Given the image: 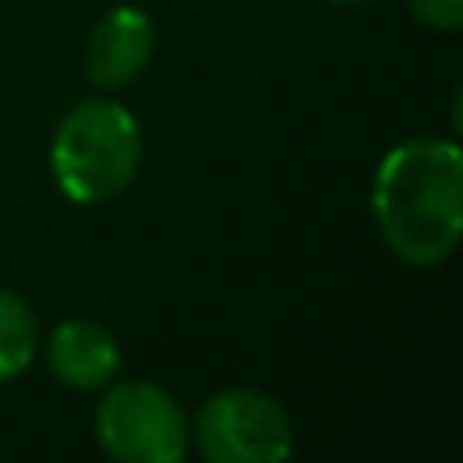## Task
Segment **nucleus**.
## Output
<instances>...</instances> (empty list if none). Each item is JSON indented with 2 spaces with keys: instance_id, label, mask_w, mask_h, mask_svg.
<instances>
[{
  "instance_id": "obj_8",
  "label": "nucleus",
  "mask_w": 463,
  "mask_h": 463,
  "mask_svg": "<svg viewBox=\"0 0 463 463\" xmlns=\"http://www.w3.org/2000/svg\"><path fill=\"white\" fill-rule=\"evenodd\" d=\"M411 13L439 33H456L463 24V0H411Z\"/></svg>"
},
{
  "instance_id": "obj_2",
  "label": "nucleus",
  "mask_w": 463,
  "mask_h": 463,
  "mask_svg": "<svg viewBox=\"0 0 463 463\" xmlns=\"http://www.w3.org/2000/svg\"><path fill=\"white\" fill-rule=\"evenodd\" d=\"M49 167L70 203H81V208L110 203L138 179L143 127L127 106L110 98L78 102L57 122Z\"/></svg>"
},
{
  "instance_id": "obj_3",
  "label": "nucleus",
  "mask_w": 463,
  "mask_h": 463,
  "mask_svg": "<svg viewBox=\"0 0 463 463\" xmlns=\"http://www.w3.org/2000/svg\"><path fill=\"white\" fill-rule=\"evenodd\" d=\"M94 435L98 448L118 463H179L192 451V427L175 394L143 378L106 391L94 411Z\"/></svg>"
},
{
  "instance_id": "obj_5",
  "label": "nucleus",
  "mask_w": 463,
  "mask_h": 463,
  "mask_svg": "<svg viewBox=\"0 0 463 463\" xmlns=\"http://www.w3.org/2000/svg\"><path fill=\"white\" fill-rule=\"evenodd\" d=\"M155 21L135 5H118L94 24L86 41V73L98 90H122L151 65Z\"/></svg>"
},
{
  "instance_id": "obj_4",
  "label": "nucleus",
  "mask_w": 463,
  "mask_h": 463,
  "mask_svg": "<svg viewBox=\"0 0 463 463\" xmlns=\"http://www.w3.org/2000/svg\"><path fill=\"white\" fill-rule=\"evenodd\" d=\"M192 443L208 463H285L293 456V423L272 394L228 386L200 407Z\"/></svg>"
},
{
  "instance_id": "obj_9",
  "label": "nucleus",
  "mask_w": 463,
  "mask_h": 463,
  "mask_svg": "<svg viewBox=\"0 0 463 463\" xmlns=\"http://www.w3.org/2000/svg\"><path fill=\"white\" fill-rule=\"evenodd\" d=\"M329 5H337V8H370V5H378V0H329Z\"/></svg>"
},
{
  "instance_id": "obj_7",
  "label": "nucleus",
  "mask_w": 463,
  "mask_h": 463,
  "mask_svg": "<svg viewBox=\"0 0 463 463\" xmlns=\"http://www.w3.org/2000/svg\"><path fill=\"white\" fill-rule=\"evenodd\" d=\"M41 329L37 313L13 288H0V383H13L37 362Z\"/></svg>"
},
{
  "instance_id": "obj_6",
  "label": "nucleus",
  "mask_w": 463,
  "mask_h": 463,
  "mask_svg": "<svg viewBox=\"0 0 463 463\" xmlns=\"http://www.w3.org/2000/svg\"><path fill=\"white\" fill-rule=\"evenodd\" d=\"M45 362L57 383H65L70 391H102L118 378L122 350L102 321L70 317L49 334Z\"/></svg>"
},
{
  "instance_id": "obj_1",
  "label": "nucleus",
  "mask_w": 463,
  "mask_h": 463,
  "mask_svg": "<svg viewBox=\"0 0 463 463\" xmlns=\"http://www.w3.org/2000/svg\"><path fill=\"white\" fill-rule=\"evenodd\" d=\"M386 248L411 269H439L463 236V155L451 138H411L386 151L370 192Z\"/></svg>"
}]
</instances>
